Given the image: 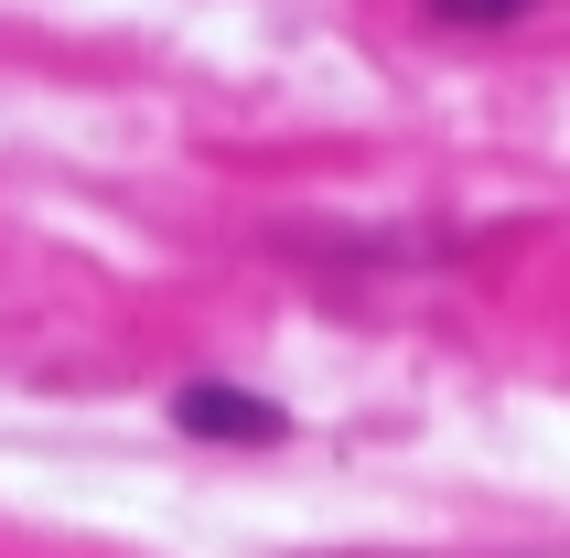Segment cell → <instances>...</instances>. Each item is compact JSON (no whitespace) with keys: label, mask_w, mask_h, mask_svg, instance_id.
I'll return each instance as SVG.
<instances>
[{"label":"cell","mask_w":570,"mask_h":558,"mask_svg":"<svg viewBox=\"0 0 570 558\" xmlns=\"http://www.w3.org/2000/svg\"><path fill=\"white\" fill-rule=\"evenodd\" d=\"M420 11H431V22H517L528 0H420Z\"/></svg>","instance_id":"cell-2"},{"label":"cell","mask_w":570,"mask_h":558,"mask_svg":"<svg viewBox=\"0 0 570 558\" xmlns=\"http://www.w3.org/2000/svg\"><path fill=\"white\" fill-rule=\"evenodd\" d=\"M173 430H184V440H281L291 408H269L258 387H216V376H194L184 398H173Z\"/></svg>","instance_id":"cell-1"}]
</instances>
